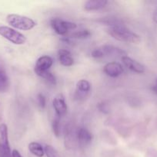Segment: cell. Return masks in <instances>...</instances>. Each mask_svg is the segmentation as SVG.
Here are the masks:
<instances>
[{
  "label": "cell",
  "instance_id": "cell-1",
  "mask_svg": "<svg viewBox=\"0 0 157 157\" xmlns=\"http://www.w3.org/2000/svg\"><path fill=\"white\" fill-rule=\"evenodd\" d=\"M107 32L112 38L119 41L137 44L141 41L139 35L123 25H113L108 28Z\"/></svg>",
  "mask_w": 157,
  "mask_h": 157
},
{
  "label": "cell",
  "instance_id": "cell-2",
  "mask_svg": "<svg viewBox=\"0 0 157 157\" xmlns=\"http://www.w3.org/2000/svg\"><path fill=\"white\" fill-rule=\"evenodd\" d=\"M6 21L11 27L23 31L31 30L36 25V22L31 18L17 14L8 15L6 16Z\"/></svg>",
  "mask_w": 157,
  "mask_h": 157
},
{
  "label": "cell",
  "instance_id": "cell-3",
  "mask_svg": "<svg viewBox=\"0 0 157 157\" xmlns=\"http://www.w3.org/2000/svg\"><path fill=\"white\" fill-rule=\"evenodd\" d=\"M0 35L12 44L17 45L25 44L26 41V38L23 34L8 26H0Z\"/></svg>",
  "mask_w": 157,
  "mask_h": 157
},
{
  "label": "cell",
  "instance_id": "cell-4",
  "mask_svg": "<svg viewBox=\"0 0 157 157\" xmlns=\"http://www.w3.org/2000/svg\"><path fill=\"white\" fill-rule=\"evenodd\" d=\"M0 157H12L8 127L6 124H0Z\"/></svg>",
  "mask_w": 157,
  "mask_h": 157
},
{
  "label": "cell",
  "instance_id": "cell-5",
  "mask_svg": "<svg viewBox=\"0 0 157 157\" xmlns=\"http://www.w3.org/2000/svg\"><path fill=\"white\" fill-rule=\"evenodd\" d=\"M50 24L53 30L59 35H65L70 30L76 29L75 23L69 21H65L59 18H54L51 20Z\"/></svg>",
  "mask_w": 157,
  "mask_h": 157
},
{
  "label": "cell",
  "instance_id": "cell-6",
  "mask_svg": "<svg viewBox=\"0 0 157 157\" xmlns=\"http://www.w3.org/2000/svg\"><path fill=\"white\" fill-rule=\"evenodd\" d=\"M52 105L56 116L61 117L65 116L67 113V104L65 101L64 96L62 94H58L54 98L52 101Z\"/></svg>",
  "mask_w": 157,
  "mask_h": 157
},
{
  "label": "cell",
  "instance_id": "cell-7",
  "mask_svg": "<svg viewBox=\"0 0 157 157\" xmlns=\"http://www.w3.org/2000/svg\"><path fill=\"white\" fill-rule=\"evenodd\" d=\"M76 138L78 145L82 147H86L92 142V135L88 129L80 127L76 132Z\"/></svg>",
  "mask_w": 157,
  "mask_h": 157
},
{
  "label": "cell",
  "instance_id": "cell-8",
  "mask_svg": "<svg viewBox=\"0 0 157 157\" xmlns=\"http://www.w3.org/2000/svg\"><path fill=\"white\" fill-rule=\"evenodd\" d=\"M10 87V81L6 71L4 61L0 58V93H6Z\"/></svg>",
  "mask_w": 157,
  "mask_h": 157
},
{
  "label": "cell",
  "instance_id": "cell-9",
  "mask_svg": "<svg viewBox=\"0 0 157 157\" xmlns=\"http://www.w3.org/2000/svg\"><path fill=\"white\" fill-rule=\"evenodd\" d=\"M103 71L107 76L117 78L123 72V67L118 62H109L103 67Z\"/></svg>",
  "mask_w": 157,
  "mask_h": 157
},
{
  "label": "cell",
  "instance_id": "cell-10",
  "mask_svg": "<svg viewBox=\"0 0 157 157\" xmlns=\"http://www.w3.org/2000/svg\"><path fill=\"white\" fill-rule=\"evenodd\" d=\"M52 64H53L52 58L48 55H43L36 61L35 68H34L35 73L49 71V68L52 66Z\"/></svg>",
  "mask_w": 157,
  "mask_h": 157
},
{
  "label": "cell",
  "instance_id": "cell-11",
  "mask_svg": "<svg viewBox=\"0 0 157 157\" xmlns=\"http://www.w3.org/2000/svg\"><path fill=\"white\" fill-rule=\"evenodd\" d=\"M122 61H123V64L132 71L138 74H142L145 72L144 66L138 61L132 59L129 57L124 55V56L122 57Z\"/></svg>",
  "mask_w": 157,
  "mask_h": 157
},
{
  "label": "cell",
  "instance_id": "cell-12",
  "mask_svg": "<svg viewBox=\"0 0 157 157\" xmlns=\"http://www.w3.org/2000/svg\"><path fill=\"white\" fill-rule=\"evenodd\" d=\"M108 2L106 0H89L84 4V9L86 12L98 11L106 7Z\"/></svg>",
  "mask_w": 157,
  "mask_h": 157
},
{
  "label": "cell",
  "instance_id": "cell-13",
  "mask_svg": "<svg viewBox=\"0 0 157 157\" xmlns=\"http://www.w3.org/2000/svg\"><path fill=\"white\" fill-rule=\"evenodd\" d=\"M58 60L62 65L65 67H70L73 64L74 60L72 56V54L70 52L66 49H61L58 51Z\"/></svg>",
  "mask_w": 157,
  "mask_h": 157
},
{
  "label": "cell",
  "instance_id": "cell-14",
  "mask_svg": "<svg viewBox=\"0 0 157 157\" xmlns=\"http://www.w3.org/2000/svg\"><path fill=\"white\" fill-rule=\"evenodd\" d=\"M29 150L34 156L43 157L45 155V150L42 146L37 142H32L29 144Z\"/></svg>",
  "mask_w": 157,
  "mask_h": 157
},
{
  "label": "cell",
  "instance_id": "cell-15",
  "mask_svg": "<svg viewBox=\"0 0 157 157\" xmlns=\"http://www.w3.org/2000/svg\"><path fill=\"white\" fill-rule=\"evenodd\" d=\"M91 84L87 80H80L76 84V93L79 94V96L81 94L85 95L86 94L89 93L90 91Z\"/></svg>",
  "mask_w": 157,
  "mask_h": 157
},
{
  "label": "cell",
  "instance_id": "cell-16",
  "mask_svg": "<svg viewBox=\"0 0 157 157\" xmlns=\"http://www.w3.org/2000/svg\"><path fill=\"white\" fill-rule=\"evenodd\" d=\"M101 48L105 55H123V54H125V52L122 49L116 47H114L112 45H109V44L103 45Z\"/></svg>",
  "mask_w": 157,
  "mask_h": 157
},
{
  "label": "cell",
  "instance_id": "cell-17",
  "mask_svg": "<svg viewBox=\"0 0 157 157\" xmlns=\"http://www.w3.org/2000/svg\"><path fill=\"white\" fill-rule=\"evenodd\" d=\"M36 74L38 77L43 78V79L46 80V81L49 83V84H52V85H55L56 84V78L49 71H41V72H37Z\"/></svg>",
  "mask_w": 157,
  "mask_h": 157
},
{
  "label": "cell",
  "instance_id": "cell-18",
  "mask_svg": "<svg viewBox=\"0 0 157 157\" xmlns=\"http://www.w3.org/2000/svg\"><path fill=\"white\" fill-rule=\"evenodd\" d=\"M52 129L54 135L56 137H59L60 133H61V126H60V117L55 115V117L54 118L52 124Z\"/></svg>",
  "mask_w": 157,
  "mask_h": 157
},
{
  "label": "cell",
  "instance_id": "cell-19",
  "mask_svg": "<svg viewBox=\"0 0 157 157\" xmlns=\"http://www.w3.org/2000/svg\"><path fill=\"white\" fill-rule=\"evenodd\" d=\"M91 32L88 29H83V30L77 31V32H73L71 35V37L74 38H78V39H85L88 38L91 36Z\"/></svg>",
  "mask_w": 157,
  "mask_h": 157
},
{
  "label": "cell",
  "instance_id": "cell-20",
  "mask_svg": "<svg viewBox=\"0 0 157 157\" xmlns=\"http://www.w3.org/2000/svg\"><path fill=\"white\" fill-rule=\"evenodd\" d=\"M45 150V154L46 155L47 157H61L57 150L54 148L53 147L50 145L46 146L44 148Z\"/></svg>",
  "mask_w": 157,
  "mask_h": 157
},
{
  "label": "cell",
  "instance_id": "cell-21",
  "mask_svg": "<svg viewBox=\"0 0 157 157\" xmlns=\"http://www.w3.org/2000/svg\"><path fill=\"white\" fill-rule=\"evenodd\" d=\"M91 56L94 58H102L105 56V55L101 48H99L94 49L91 53Z\"/></svg>",
  "mask_w": 157,
  "mask_h": 157
},
{
  "label": "cell",
  "instance_id": "cell-22",
  "mask_svg": "<svg viewBox=\"0 0 157 157\" xmlns=\"http://www.w3.org/2000/svg\"><path fill=\"white\" fill-rule=\"evenodd\" d=\"M37 100H38V104L41 109H44L46 107V99L42 94H38L37 96Z\"/></svg>",
  "mask_w": 157,
  "mask_h": 157
},
{
  "label": "cell",
  "instance_id": "cell-23",
  "mask_svg": "<svg viewBox=\"0 0 157 157\" xmlns=\"http://www.w3.org/2000/svg\"><path fill=\"white\" fill-rule=\"evenodd\" d=\"M12 157H22L19 152L16 150H13L12 151Z\"/></svg>",
  "mask_w": 157,
  "mask_h": 157
},
{
  "label": "cell",
  "instance_id": "cell-24",
  "mask_svg": "<svg viewBox=\"0 0 157 157\" xmlns=\"http://www.w3.org/2000/svg\"><path fill=\"white\" fill-rule=\"evenodd\" d=\"M152 18H153V21L157 24V8L154 11L153 15H152Z\"/></svg>",
  "mask_w": 157,
  "mask_h": 157
},
{
  "label": "cell",
  "instance_id": "cell-25",
  "mask_svg": "<svg viewBox=\"0 0 157 157\" xmlns=\"http://www.w3.org/2000/svg\"><path fill=\"white\" fill-rule=\"evenodd\" d=\"M152 90H153V91L157 94V80H156V84H155V85L152 87Z\"/></svg>",
  "mask_w": 157,
  "mask_h": 157
}]
</instances>
